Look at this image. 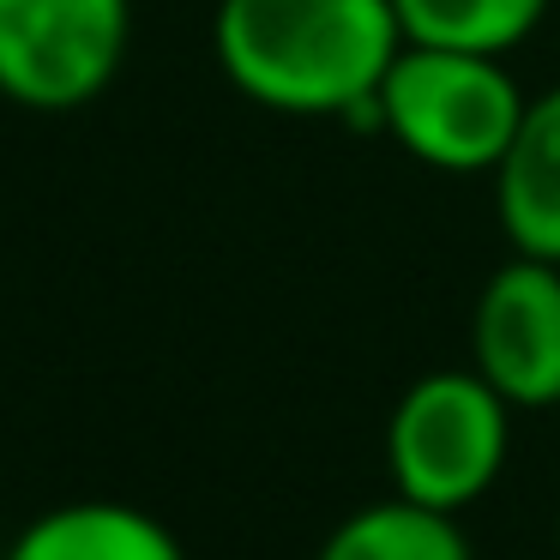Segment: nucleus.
Listing matches in <instances>:
<instances>
[{"label": "nucleus", "mask_w": 560, "mask_h": 560, "mask_svg": "<svg viewBox=\"0 0 560 560\" xmlns=\"http://www.w3.org/2000/svg\"><path fill=\"white\" fill-rule=\"evenodd\" d=\"M218 67L271 115H368L404 31L392 0H223Z\"/></svg>", "instance_id": "nucleus-1"}, {"label": "nucleus", "mask_w": 560, "mask_h": 560, "mask_svg": "<svg viewBox=\"0 0 560 560\" xmlns=\"http://www.w3.org/2000/svg\"><path fill=\"white\" fill-rule=\"evenodd\" d=\"M524 91L500 55L404 43L374 91V121L416 163L446 175H494L524 121Z\"/></svg>", "instance_id": "nucleus-2"}, {"label": "nucleus", "mask_w": 560, "mask_h": 560, "mask_svg": "<svg viewBox=\"0 0 560 560\" xmlns=\"http://www.w3.org/2000/svg\"><path fill=\"white\" fill-rule=\"evenodd\" d=\"M512 404L476 368H440L404 386L386 422L392 494L434 512H464L506 464Z\"/></svg>", "instance_id": "nucleus-3"}, {"label": "nucleus", "mask_w": 560, "mask_h": 560, "mask_svg": "<svg viewBox=\"0 0 560 560\" xmlns=\"http://www.w3.org/2000/svg\"><path fill=\"white\" fill-rule=\"evenodd\" d=\"M133 37L127 0H0V97L67 115L115 85Z\"/></svg>", "instance_id": "nucleus-4"}, {"label": "nucleus", "mask_w": 560, "mask_h": 560, "mask_svg": "<svg viewBox=\"0 0 560 560\" xmlns=\"http://www.w3.org/2000/svg\"><path fill=\"white\" fill-rule=\"evenodd\" d=\"M470 350L512 410L560 404V266L512 254L476 295Z\"/></svg>", "instance_id": "nucleus-5"}, {"label": "nucleus", "mask_w": 560, "mask_h": 560, "mask_svg": "<svg viewBox=\"0 0 560 560\" xmlns=\"http://www.w3.org/2000/svg\"><path fill=\"white\" fill-rule=\"evenodd\" d=\"M494 211L512 254L560 266V85L524 103L518 133L494 163Z\"/></svg>", "instance_id": "nucleus-6"}, {"label": "nucleus", "mask_w": 560, "mask_h": 560, "mask_svg": "<svg viewBox=\"0 0 560 560\" xmlns=\"http://www.w3.org/2000/svg\"><path fill=\"white\" fill-rule=\"evenodd\" d=\"M7 560H187V548L163 518L127 500H73L31 518Z\"/></svg>", "instance_id": "nucleus-7"}, {"label": "nucleus", "mask_w": 560, "mask_h": 560, "mask_svg": "<svg viewBox=\"0 0 560 560\" xmlns=\"http://www.w3.org/2000/svg\"><path fill=\"white\" fill-rule=\"evenodd\" d=\"M314 560H476L458 512H434L416 500L392 494L374 506H355L331 536L319 542Z\"/></svg>", "instance_id": "nucleus-8"}, {"label": "nucleus", "mask_w": 560, "mask_h": 560, "mask_svg": "<svg viewBox=\"0 0 560 560\" xmlns=\"http://www.w3.org/2000/svg\"><path fill=\"white\" fill-rule=\"evenodd\" d=\"M404 43L458 55H506L542 25L548 0H392Z\"/></svg>", "instance_id": "nucleus-9"}]
</instances>
